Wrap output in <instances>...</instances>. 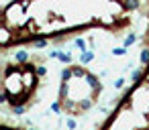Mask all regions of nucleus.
I'll return each instance as SVG.
<instances>
[{
    "label": "nucleus",
    "instance_id": "nucleus-1",
    "mask_svg": "<svg viewBox=\"0 0 149 130\" xmlns=\"http://www.w3.org/2000/svg\"><path fill=\"white\" fill-rule=\"evenodd\" d=\"M92 59H94V53H92V51H86L84 55H80V61H82V65H84V63H90Z\"/></svg>",
    "mask_w": 149,
    "mask_h": 130
},
{
    "label": "nucleus",
    "instance_id": "nucleus-3",
    "mask_svg": "<svg viewBox=\"0 0 149 130\" xmlns=\"http://www.w3.org/2000/svg\"><path fill=\"white\" fill-rule=\"evenodd\" d=\"M135 41H137V35H133V33H131V35H127V39H125V47H129V45H133Z\"/></svg>",
    "mask_w": 149,
    "mask_h": 130
},
{
    "label": "nucleus",
    "instance_id": "nucleus-6",
    "mask_svg": "<svg viewBox=\"0 0 149 130\" xmlns=\"http://www.w3.org/2000/svg\"><path fill=\"white\" fill-rule=\"evenodd\" d=\"M65 126H68L70 130H74V128H76V120H74V118H65Z\"/></svg>",
    "mask_w": 149,
    "mask_h": 130
},
{
    "label": "nucleus",
    "instance_id": "nucleus-4",
    "mask_svg": "<svg viewBox=\"0 0 149 130\" xmlns=\"http://www.w3.org/2000/svg\"><path fill=\"white\" fill-rule=\"evenodd\" d=\"M59 61L70 63V61H72V53H59Z\"/></svg>",
    "mask_w": 149,
    "mask_h": 130
},
{
    "label": "nucleus",
    "instance_id": "nucleus-5",
    "mask_svg": "<svg viewBox=\"0 0 149 130\" xmlns=\"http://www.w3.org/2000/svg\"><path fill=\"white\" fill-rule=\"evenodd\" d=\"M112 53H114V55H125V53H127V47H125V45H123V47H116V49H112Z\"/></svg>",
    "mask_w": 149,
    "mask_h": 130
},
{
    "label": "nucleus",
    "instance_id": "nucleus-7",
    "mask_svg": "<svg viewBox=\"0 0 149 130\" xmlns=\"http://www.w3.org/2000/svg\"><path fill=\"white\" fill-rule=\"evenodd\" d=\"M76 45H78L82 51H86V41H84V39H76Z\"/></svg>",
    "mask_w": 149,
    "mask_h": 130
},
{
    "label": "nucleus",
    "instance_id": "nucleus-8",
    "mask_svg": "<svg viewBox=\"0 0 149 130\" xmlns=\"http://www.w3.org/2000/svg\"><path fill=\"white\" fill-rule=\"evenodd\" d=\"M125 85V79H116V83H114V87H123Z\"/></svg>",
    "mask_w": 149,
    "mask_h": 130
},
{
    "label": "nucleus",
    "instance_id": "nucleus-2",
    "mask_svg": "<svg viewBox=\"0 0 149 130\" xmlns=\"http://www.w3.org/2000/svg\"><path fill=\"white\" fill-rule=\"evenodd\" d=\"M15 59H17L19 63H25V61L29 59V55H27V51H19V53L15 55Z\"/></svg>",
    "mask_w": 149,
    "mask_h": 130
}]
</instances>
